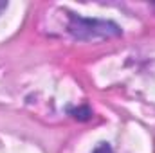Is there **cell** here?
I'll return each mask as SVG.
<instances>
[{
	"mask_svg": "<svg viewBox=\"0 0 155 153\" xmlns=\"http://www.w3.org/2000/svg\"><path fill=\"white\" fill-rule=\"evenodd\" d=\"M71 36L79 41H96V40H108L121 36L123 31L116 22L99 20V18H83L79 15L69 13V25Z\"/></svg>",
	"mask_w": 155,
	"mask_h": 153,
	"instance_id": "cell-1",
	"label": "cell"
},
{
	"mask_svg": "<svg viewBox=\"0 0 155 153\" xmlns=\"http://www.w3.org/2000/svg\"><path fill=\"white\" fill-rule=\"evenodd\" d=\"M69 114L78 121H88L92 117V110L88 106H79V108H69Z\"/></svg>",
	"mask_w": 155,
	"mask_h": 153,
	"instance_id": "cell-2",
	"label": "cell"
},
{
	"mask_svg": "<svg viewBox=\"0 0 155 153\" xmlns=\"http://www.w3.org/2000/svg\"><path fill=\"white\" fill-rule=\"evenodd\" d=\"M92 153H114V151H112V146L108 142H101Z\"/></svg>",
	"mask_w": 155,
	"mask_h": 153,
	"instance_id": "cell-3",
	"label": "cell"
},
{
	"mask_svg": "<svg viewBox=\"0 0 155 153\" xmlns=\"http://www.w3.org/2000/svg\"><path fill=\"white\" fill-rule=\"evenodd\" d=\"M5 7H7V2H5V0H0V15L5 11Z\"/></svg>",
	"mask_w": 155,
	"mask_h": 153,
	"instance_id": "cell-4",
	"label": "cell"
}]
</instances>
